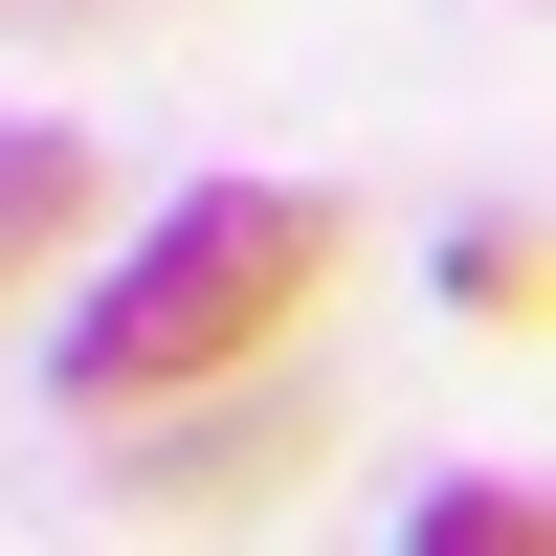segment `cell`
<instances>
[{
    "label": "cell",
    "instance_id": "obj_3",
    "mask_svg": "<svg viewBox=\"0 0 556 556\" xmlns=\"http://www.w3.org/2000/svg\"><path fill=\"white\" fill-rule=\"evenodd\" d=\"M178 401H201V379H178ZM245 468H290V401H201V424H178L134 490H245Z\"/></svg>",
    "mask_w": 556,
    "mask_h": 556
},
{
    "label": "cell",
    "instance_id": "obj_6",
    "mask_svg": "<svg viewBox=\"0 0 556 556\" xmlns=\"http://www.w3.org/2000/svg\"><path fill=\"white\" fill-rule=\"evenodd\" d=\"M0 23H23V45H89V23H134V0H0Z\"/></svg>",
    "mask_w": 556,
    "mask_h": 556
},
{
    "label": "cell",
    "instance_id": "obj_5",
    "mask_svg": "<svg viewBox=\"0 0 556 556\" xmlns=\"http://www.w3.org/2000/svg\"><path fill=\"white\" fill-rule=\"evenodd\" d=\"M424 556H534V490H424Z\"/></svg>",
    "mask_w": 556,
    "mask_h": 556
},
{
    "label": "cell",
    "instance_id": "obj_2",
    "mask_svg": "<svg viewBox=\"0 0 556 556\" xmlns=\"http://www.w3.org/2000/svg\"><path fill=\"white\" fill-rule=\"evenodd\" d=\"M67 223H89V134H0V290H23Z\"/></svg>",
    "mask_w": 556,
    "mask_h": 556
},
{
    "label": "cell",
    "instance_id": "obj_4",
    "mask_svg": "<svg viewBox=\"0 0 556 556\" xmlns=\"http://www.w3.org/2000/svg\"><path fill=\"white\" fill-rule=\"evenodd\" d=\"M445 290H468L490 334H513V312H534V223H468V245H445Z\"/></svg>",
    "mask_w": 556,
    "mask_h": 556
},
{
    "label": "cell",
    "instance_id": "obj_1",
    "mask_svg": "<svg viewBox=\"0 0 556 556\" xmlns=\"http://www.w3.org/2000/svg\"><path fill=\"white\" fill-rule=\"evenodd\" d=\"M312 290H334V201H312V178H201V201H178L156 245L67 312V401H89V424H156L178 379L290 356Z\"/></svg>",
    "mask_w": 556,
    "mask_h": 556
}]
</instances>
